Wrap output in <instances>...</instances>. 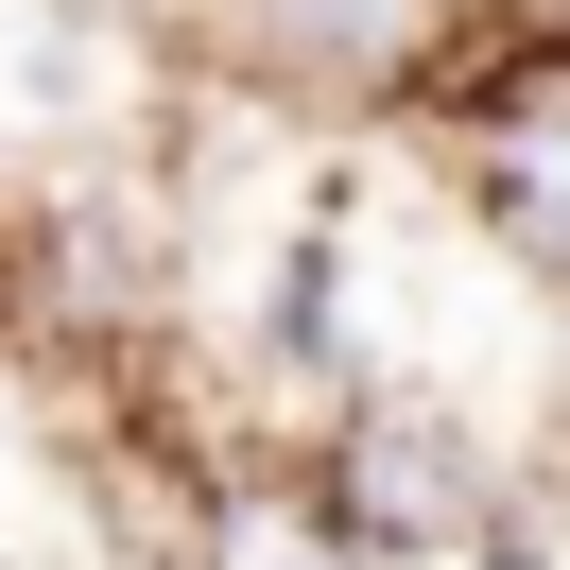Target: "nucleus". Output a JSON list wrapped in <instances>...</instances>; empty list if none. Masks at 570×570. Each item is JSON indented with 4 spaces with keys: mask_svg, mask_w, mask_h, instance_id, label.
Instances as JSON below:
<instances>
[{
    "mask_svg": "<svg viewBox=\"0 0 570 570\" xmlns=\"http://www.w3.org/2000/svg\"><path fill=\"white\" fill-rule=\"evenodd\" d=\"M466 432L415 415V397H363L346 450H328V535L346 553H466Z\"/></svg>",
    "mask_w": 570,
    "mask_h": 570,
    "instance_id": "f257e3e1",
    "label": "nucleus"
},
{
    "mask_svg": "<svg viewBox=\"0 0 570 570\" xmlns=\"http://www.w3.org/2000/svg\"><path fill=\"white\" fill-rule=\"evenodd\" d=\"M484 208L519 259H570V121H501L484 139Z\"/></svg>",
    "mask_w": 570,
    "mask_h": 570,
    "instance_id": "f03ea898",
    "label": "nucleus"
},
{
    "mask_svg": "<svg viewBox=\"0 0 570 570\" xmlns=\"http://www.w3.org/2000/svg\"><path fill=\"white\" fill-rule=\"evenodd\" d=\"M208 570H346V535L312 519V501H277V484H243L208 519Z\"/></svg>",
    "mask_w": 570,
    "mask_h": 570,
    "instance_id": "7ed1b4c3",
    "label": "nucleus"
}]
</instances>
